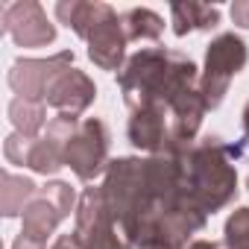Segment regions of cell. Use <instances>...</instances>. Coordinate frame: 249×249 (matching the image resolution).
Instances as JSON below:
<instances>
[{
	"label": "cell",
	"mask_w": 249,
	"mask_h": 249,
	"mask_svg": "<svg viewBox=\"0 0 249 249\" xmlns=\"http://www.w3.org/2000/svg\"><path fill=\"white\" fill-rule=\"evenodd\" d=\"M108 144H111V135H108L106 123L100 117H85V120H79V126L68 144L65 164L76 173V179L94 182L100 173H106V167L111 161Z\"/></svg>",
	"instance_id": "5"
},
{
	"label": "cell",
	"mask_w": 249,
	"mask_h": 249,
	"mask_svg": "<svg viewBox=\"0 0 249 249\" xmlns=\"http://www.w3.org/2000/svg\"><path fill=\"white\" fill-rule=\"evenodd\" d=\"M246 138L237 144H226L217 135L199 138L182 156V188L185 194L205 211L217 214L237 196V159L246 150Z\"/></svg>",
	"instance_id": "2"
},
{
	"label": "cell",
	"mask_w": 249,
	"mask_h": 249,
	"mask_svg": "<svg viewBox=\"0 0 249 249\" xmlns=\"http://www.w3.org/2000/svg\"><path fill=\"white\" fill-rule=\"evenodd\" d=\"M246 188H249V179H246Z\"/></svg>",
	"instance_id": "25"
},
{
	"label": "cell",
	"mask_w": 249,
	"mask_h": 249,
	"mask_svg": "<svg viewBox=\"0 0 249 249\" xmlns=\"http://www.w3.org/2000/svg\"><path fill=\"white\" fill-rule=\"evenodd\" d=\"M97 97V85L94 79L79 71V68H68L56 76V82L47 91V106H53L59 114H82Z\"/></svg>",
	"instance_id": "11"
},
{
	"label": "cell",
	"mask_w": 249,
	"mask_h": 249,
	"mask_svg": "<svg viewBox=\"0 0 249 249\" xmlns=\"http://www.w3.org/2000/svg\"><path fill=\"white\" fill-rule=\"evenodd\" d=\"M0 30L18 47H47L56 41V27L50 24L38 0H15V3L3 6Z\"/></svg>",
	"instance_id": "7"
},
{
	"label": "cell",
	"mask_w": 249,
	"mask_h": 249,
	"mask_svg": "<svg viewBox=\"0 0 249 249\" xmlns=\"http://www.w3.org/2000/svg\"><path fill=\"white\" fill-rule=\"evenodd\" d=\"M73 68V50H62L47 59H18L9 68V88L36 103H47V91L62 71Z\"/></svg>",
	"instance_id": "6"
},
{
	"label": "cell",
	"mask_w": 249,
	"mask_h": 249,
	"mask_svg": "<svg viewBox=\"0 0 249 249\" xmlns=\"http://www.w3.org/2000/svg\"><path fill=\"white\" fill-rule=\"evenodd\" d=\"M73 237L79 240L82 249H132V243L123 237L117 220L111 217V211L103 199V188H97V185L85 188L79 196Z\"/></svg>",
	"instance_id": "4"
},
{
	"label": "cell",
	"mask_w": 249,
	"mask_h": 249,
	"mask_svg": "<svg viewBox=\"0 0 249 249\" xmlns=\"http://www.w3.org/2000/svg\"><path fill=\"white\" fill-rule=\"evenodd\" d=\"M223 246L226 249H249V205H240L229 214L223 229Z\"/></svg>",
	"instance_id": "18"
},
{
	"label": "cell",
	"mask_w": 249,
	"mask_h": 249,
	"mask_svg": "<svg viewBox=\"0 0 249 249\" xmlns=\"http://www.w3.org/2000/svg\"><path fill=\"white\" fill-rule=\"evenodd\" d=\"M246 62H249V50L240 36L220 33L217 38H211L205 50V68L199 73V94L208 108H217L226 100L231 79L246 68Z\"/></svg>",
	"instance_id": "3"
},
{
	"label": "cell",
	"mask_w": 249,
	"mask_h": 249,
	"mask_svg": "<svg viewBox=\"0 0 249 249\" xmlns=\"http://www.w3.org/2000/svg\"><path fill=\"white\" fill-rule=\"evenodd\" d=\"M33 141H36V138H24L21 132H12V135L3 141V156H6V161H9V164H21V167H27V159H30Z\"/></svg>",
	"instance_id": "20"
},
{
	"label": "cell",
	"mask_w": 249,
	"mask_h": 249,
	"mask_svg": "<svg viewBox=\"0 0 249 249\" xmlns=\"http://www.w3.org/2000/svg\"><path fill=\"white\" fill-rule=\"evenodd\" d=\"M185 249H220L217 243H211V240H202V237H196V240H191Z\"/></svg>",
	"instance_id": "23"
},
{
	"label": "cell",
	"mask_w": 249,
	"mask_h": 249,
	"mask_svg": "<svg viewBox=\"0 0 249 249\" xmlns=\"http://www.w3.org/2000/svg\"><path fill=\"white\" fill-rule=\"evenodd\" d=\"M123 33H126V41H159L164 33V18L153 9H129L120 15Z\"/></svg>",
	"instance_id": "16"
},
{
	"label": "cell",
	"mask_w": 249,
	"mask_h": 249,
	"mask_svg": "<svg viewBox=\"0 0 249 249\" xmlns=\"http://www.w3.org/2000/svg\"><path fill=\"white\" fill-rule=\"evenodd\" d=\"M12 249H47V243L36 240V237H27V234H18L15 243H12Z\"/></svg>",
	"instance_id": "22"
},
{
	"label": "cell",
	"mask_w": 249,
	"mask_h": 249,
	"mask_svg": "<svg viewBox=\"0 0 249 249\" xmlns=\"http://www.w3.org/2000/svg\"><path fill=\"white\" fill-rule=\"evenodd\" d=\"M41 194H44V196H47V199L59 208V214H62V217H71V214H76V208H79L73 188H71L68 182H62V179L47 182V185L41 188Z\"/></svg>",
	"instance_id": "19"
},
{
	"label": "cell",
	"mask_w": 249,
	"mask_h": 249,
	"mask_svg": "<svg viewBox=\"0 0 249 249\" xmlns=\"http://www.w3.org/2000/svg\"><path fill=\"white\" fill-rule=\"evenodd\" d=\"M38 185L27 176H15L9 170L0 173V214H3L6 220L18 217L27 211V205L38 196Z\"/></svg>",
	"instance_id": "13"
},
{
	"label": "cell",
	"mask_w": 249,
	"mask_h": 249,
	"mask_svg": "<svg viewBox=\"0 0 249 249\" xmlns=\"http://www.w3.org/2000/svg\"><path fill=\"white\" fill-rule=\"evenodd\" d=\"M240 117H243V138L249 141V103L243 106V114H240Z\"/></svg>",
	"instance_id": "24"
},
{
	"label": "cell",
	"mask_w": 249,
	"mask_h": 249,
	"mask_svg": "<svg viewBox=\"0 0 249 249\" xmlns=\"http://www.w3.org/2000/svg\"><path fill=\"white\" fill-rule=\"evenodd\" d=\"M108 3H97V0H59L56 3V18L71 27L79 38H88L91 27L108 12Z\"/></svg>",
	"instance_id": "14"
},
{
	"label": "cell",
	"mask_w": 249,
	"mask_h": 249,
	"mask_svg": "<svg viewBox=\"0 0 249 249\" xmlns=\"http://www.w3.org/2000/svg\"><path fill=\"white\" fill-rule=\"evenodd\" d=\"M229 12H231V21H234L237 27L249 30V0H234Z\"/></svg>",
	"instance_id": "21"
},
{
	"label": "cell",
	"mask_w": 249,
	"mask_h": 249,
	"mask_svg": "<svg viewBox=\"0 0 249 249\" xmlns=\"http://www.w3.org/2000/svg\"><path fill=\"white\" fill-rule=\"evenodd\" d=\"M79 126V120L73 114H56L41 138L33 141V150H30V159H27V167L33 173H41V176H53L59 173L65 164V156H68V144L73 138Z\"/></svg>",
	"instance_id": "8"
},
{
	"label": "cell",
	"mask_w": 249,
	"mask_h": 249,
	"mask_svg": "<svg viewBox=\"0 0 249 249\" xmlns=\"http://www.w3.org/2000/svg\"><path fill=\"white\" fill-rule=\"evenodd\" d=\"M126 135H129V144L135 150H144L150 156L167 153V147H170V114H167V108L147 106V108L132 111Z\"/></svg>",
	"instance_id": "10"
},
{
	"label": "cell",
	"mask_w": 249,
	"mask_h": 249,
	"mask_svg": "<svg viewBox=\"0 0 249 249\" xmlns=\"http://www.w3.org/2000/svg\"><path fill=\"white\" fill-rule=\"evenodd\" d=\"M9 120H12L15 132H21L24 138H38V132L44 129V123H47V103L15 97L9 103Z\"/></svg>",
	"instance_id": "17"
},
{
	"label": "cell",
	"mask_w": 249,
	"mask_h": 249,
	"mask_svg": "<svg viewBox=\"0 0 249 249\" xmlns=\"http://www.w3.org/2000/svg\"><path fill=\"white\" fill-rule=\"evenodd\" d=\"M88 44V59L100 68V71H123L126 65V33H123L120 15L114 9H108L88 33L85 38Z\"/></svg>",
	"instance_id": "9"
},
{
	"label": "cell",
	"mask_w": 249,
	"mask_h": 249,
	"mask_svg": "<svg viewBox=\"0 0 249 249\" xmlns=\"http://www.w3.org/2000/svg\"><path fill=\"white\" fill-rule=\"evenodd\" d=\"M117 85L129 111L161 106L170 114L176 100L199 88V68L182 50L144 47L126 59L123 71L117 73Z\"/></svg>",
	"instance_id": "1"
},
{
	"label": "cell",
	"mask_w": 249,
	"mask_h": 249,
	"mask_svg": "<svg viewBox=\"0 0 249 249\" xmlns=\"http://www.w3.org/2000/svg\"><path fill=\"white\" fill-rule=\"evenodd\" d=\"M170 21L173 33L185 38L188 33H208L220 24V9L208 3H196V0H182V3L170 6Z\"/></svg>",
	"instance_id": "12"
},
{
	"label": "cell",
	"mask_w": 249,
	"mask_h": 249,
	"mask_svg": "<svg viewBox=\"0 0 249 249\" xmlns=\"http://www.w3.org/2000/svg\"><path fill=\"white\" fill-rule=\"evenodd\" d=\"M65 217L59 214V208L38 191V196L27 205V211H24V226H21V234H27V237H36V240H44L47 243V237L59 229V223H62Z\"/></svg>",
	"instance_id": "15"
}]
</instances>
